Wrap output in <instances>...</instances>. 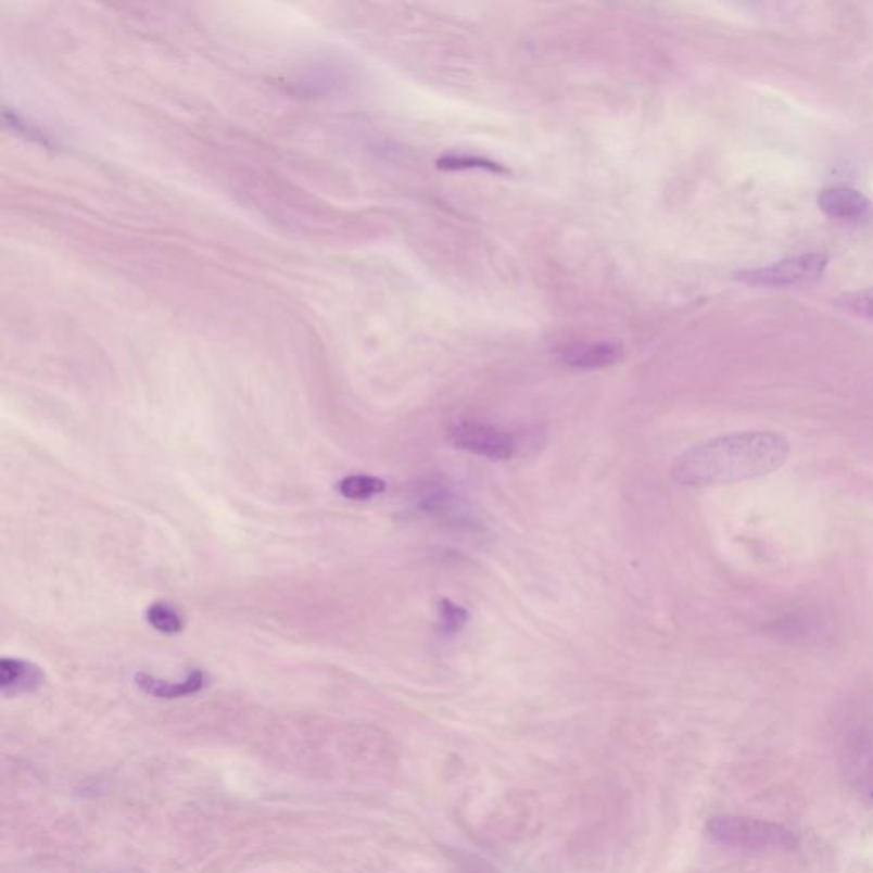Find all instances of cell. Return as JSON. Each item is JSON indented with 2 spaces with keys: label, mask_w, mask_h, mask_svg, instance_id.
<instances>
[{
  "label": "cell",
  "mask_w": 873,
  "mask_h": 873,
  "mask_svg": "<svg viewBox=\"0 0 873 873\" xmlns=\"http://www.w3.org/2000/svg\"><path fill=\"white\" fill-rule=\"evenodd\" d=\"M43 681V672L31 662L20 659L0 660V689L5 696H16L36 689Z\"/></svg>",
  "instance_id": "cell-8"
},
{
  "label": "cell",
  "mask_w": 873,
  "mask_h": 873,
  "mask_svg": "<svg viewBox=\"0 0 873 873\" xmlns=\"http://www.w3.org/2000/svg\"><path fill=\"white\" fill-rule=\"evenodd\" d=\"M790 454L786 436L771 430L729 433L687 448L672 466L684 486H714L779 471Z\"/></svg>",
  "instance_id": "cell-1"
},
{
  "label": "cell",
  "mask_w": 873,
  "mask_h": 873,
  "mask_svg": "<svg viewBox=\"0 0 873 873\" xmlns=\"http://www.w3.org/2000/svg\"><path fill=\"white\" fill-rule=\"evenodd\" d=\"M439 611H441L442 630L445 633L459 632L460 628L465 627L466 621H468V611L448 599L441 600Z\"/></svg>",
  "instance_id": "cell-14"
},
{
  "label": "cell",
  "mask_w": 873,
  "mask_h": 873,
  "mask_svg": "<svg viewBox=\"0 0 873 873\" xmlns=\"http://www.w3.org/2000/svg\"><path fill=\"white\" fill-rule=\"evenodd\" d=\"M843 779L857 794L873 800V722L860 719L846 726L839 747Z\"/></svg>",
  "instance_id": "cell-4"
},
{
  "label": "cell",
  "mask_w": 873,
  "mask_h": 873,
  "mask_svg": "<svg viewBox=\"0 0 873 873\" xmlns=\"http://www.w3.org/2000/svg\"><path fill=\"white\" fill-rule=\"evenodd\" d=\"M836 307L850 313L851 316L857 318L866 319L873 322V287L872 289L853 290V292H846L839 295L834 301Z\"/></svg>",
  "instance_id": "cell-11"
},
{
  "label": "cell",
  "mask_w": 873,
  "mask_h": 873,
  "mask_svg": "<svg viewBox=\"0 0 873 873\" xmlns=\"http://www.w3.org/2000/svg\"><path fill=\"white\" fill-rule=\"evenodd\" d=\"M819 207L827 217L839 223L862 224L873 220V202L862 191L848 187H831L821 191Z\"/></svg>",
  "instance_id": "cell-6"
},
{
  "label": "cell",
  "mask_w": 873,
  "mask_h": 873,
  "mask_svg": "<svg viewBox=\"0 0 873 873\" xmlns=\"http://www.w3.org/2000/svg\"><path fill=\"white\" fill-rule=\"evenodd\" d=\"M338 490L350 501H367L370 496L384 492L385 483L374 477H346L338 483Z\"/></svg>",
  "instance_id": "cell-10"
},
{
  "label": "cell",
  "mask_w": 873,
  "mask_h": 873,
  "mask_svg": "<svg viewBox=\"0 0 873 873\" xmlns=\"http://www.w3.org/2000/svg\"><path fill=\"white\" fill-rule=\"evenodd\" d=\"M707 831L720 845L741 850H795L798 846L797 834L788 827L743 815H713Z\"/></svg>",
  "instance_id": "cell-2"
},
{
  "label": "cell",
  "mask_w": 873,
  "mask_h": 873,
  "mask_svg": "<svg viewBox=\"0 0 873 873\" xmlns=\"http://www.w3.org/2000/svg\"><path fill=\"white\" fill-rule=\"evenodd\" d=\"M827 254L804 253L773 265L737 271L735 280L758 289H790L818 282L826 271Z\"/></svg>",
  "instance_id": "cell-3"
},
{
  "label": "cell",
  "mask_w": 873,
  "mask_h": 873,
  "mask_svg": "<svg viewBox=\"0 0 873 873\" xmlns=\"http://www.w3.org/2000/svg\"><path fill=\"white\" fill-rule=\"evenodd\" d=\"M436 166L441 167V169H447V172H454V169H472V167H480V169H489V172L498 173V175H504V173H508L505 167L498 166V164L492 163V161L480 160V157H465V155H448V157H442L436 163Z\"/></svg>",
  "instance_id": "cell-13"
},
{
  "label": "cell",
  "mask_w": 873,
  "mask_h": 873,
  "mask_svg": "<svg viewBox=\"0 0 873 873\" xmlns=\"http://www.w3.org/2000/svg\"><path fill=\"white\" fill-rule=\"evenodd\" d=\"M136 683L148 695L155 696V698L172 699L199 693L203 687V683H205V678H203V672L193 671L181 683H169V681H163V679L154 678V675L137 674Z\"/></svg>",
  "instance_id": "cell-9"
},
{
  "label": "cell",
  "mask_w": 873,
  "mask_h": 873,
  "mask_svg": "<svg viewBox=\"0 0 873 873\" xmlns=\"http://www.w3.org/2000/svg\"><path fill=\"white\" fill-rule=\"evenodd\" d=\"M451 442L468 453L495 460L510 459L517 451V441L513 433L477 421H463L453 427Z\"/></svg>",
  "instance_id": "cell-5"
},
{
  "label": "cell",
  "mask_w": 873,
  "mask_h": 873,
  "mask_svg": "<svg viewBox=\"0 0 873 873\" xmlns=\"http://www.w3.org/2000/svg\"><path fill=\"white\" fill-rule=\"evenodd\" d=\"M148 621L157 632L166 633V635H176V633L184 630V618L178 611L167 606V604L157 603L149 606Z\"/></svg>",
  "instance_id": "cell-12"
},
{
  "label": "cell",
  "mask_w": 873,
  "mask_h": 873,
  "mask_svg": "<svg viewBox=\"0 0 873 873\" xmlns=\"http://www.w3.org/2000/svg\"><path fill=\"white\" fill-rule=\"evenodd\" d=\"M560 358L564 364L575 369H604L615 366L623 358V346L612 342L580 343L565 346Z\"/></svg>",
  "instance_id": "cell-7"
}]
</instances>
